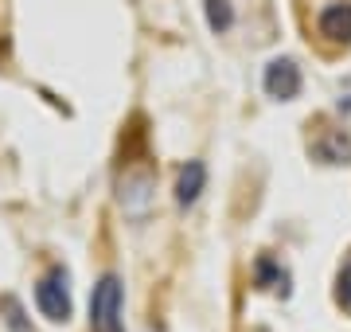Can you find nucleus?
I'll list each match as a JSON object with an SVG mask.
<instances>
[{
  "label": "nucleus",
  "mask_w": 351,
  "mask_h": 332,
  "mask_svg": "<svg viewBox=\"0 0 351 332\" xmlns=\"http://www.w3.org/2000/svg\"><path fill=\"white\" fill-rule=\"evenodd\" d=\"M90 332H125L121 329V281L106 274L90 294Z\"/></svg>",
  "instance_id": "1"
},
{
  "label": "nucleus",
  "mask_w": 351,
  "mask_h": 332,
  "mask_svg": "<svg viewBox=\"0 0 351 332\" xmlns=\"http://www.w3.org/2000/svg\"><path fill=\"white\" fill-rule=\"evenodd\" d=\"M36 305L39 313L47 320H55V324H63V320H71V289H66V270H51L47 278L36 285Z\"/></svg>",
  "instance_id": "2"
},
{
  "label": "nucleus",
  "mask_w": 351,
  "mask_h": 332,
  "mask_svg": "<svg viewBox=\"0 0 351 332\" xmlns=\"http://www.w3.org/2000/svg\"><path fill=\"white\" fill-rule=\"evenodd\" d=\"M262 86H265L269 98H277V102H293V98L301 94V67L293 63V59H274V63L265 67Z\"/></svg>",
  "instance_id": "3"
},
{
  "label": "nucleus",
  "mask_w": 351,
  "mask_h": 332,
  "mask_svg": "<svg viewBox=\"0 0 351 332\" xmlns=\"http://www.w3.org/2000/svg\"><path fill=\"white\" fill-rule=\"evenodd\" d=\"M316 27H320V36H324L328 43H336V47H351V0H336V4H328L324 12H320V20H316Z\"/></svg>",
  "instance_id": "4"
},
{
  "label": "nucleus",
  "mask_w": 351,
  "mask_h": 332,
  "mask_svg": "<svg viewBox=\"0 0 351 332\" xmlns=\"http://www.w3.org/2000/svg\"><path fill=\"white\" fill-rule=\"evenodd\" d=\"M203 188H207V165L203 161H188L184 172H180V180H176V204L191 207L203 195Z\"/></svg>",
  "instance_id": "5"
},
{
  "label": "nucleus",
  "mask_w": 351,
  "mask_h": 332,
  "mask_svg": "<svg viewBox=\"0 0 351 332\" xmlns=\"http://www.w3.org/2000/svg\"><path fill=\"white\" fill-rule=\"evenodd\" d=\"M313 156L324 161V165H348L351 161V141L343 133H324V137L313 145Z\"/></svg>",
  "instance_id": "6"
},
{
  "label": "nucleus",
  "mask_w": 351,
  "mask_h": 332,
  "mask_svg": "<svg viewBox=\"0 0 351 332\" xmlns=\"http://www.w3.org/2000/svg\"><path fill=\"white\" fill-rule=\"evenodd\" d=\"M254 281H258L262 289H277L281 297L289 294V274H285V270H277L269 258H262V262L254 266Z\"/></svg>",
  "instance_id": "7"
},
{
  "label": "nucleus",
  "mask_w": 351,
  "mask_h": 332,
  "mask_svg": "<svg viewBox=\"0 0 351 332\" xmlns=\"http://www.w3.org/2000/svg\"><path fill=\"white\" fill-rule=\"evenodd\" d=\"M207 4V24H211L215 36H223L234 27V8H230V0H203Z\"/></svg>",
  "instance_id": "8"
},
{
  "label": "nucleus",
  "mask_w": 351,
  "mask_h": 332,
  "mask_svg": "<svg viewBox=\"0 0 351 332\" xmlns=\"http://www.w3.org/2000/svg\"><path fill=\"white\" fill-rule=\"evenodd\" d=\"M336 305L343 313H351V262L339 270V278H336Z\"/></svg>",
  "instance_id": "9"
},
{
  "label": "nucleus",
  "mask_w": 351,
  "mask_h": 332,
  "mask_svg": "<svg viewBox=\"0 0 351 332\" xmlns=\"http://www.w3.org/2000/svg\"><path fill=\"white\" fill-rule=\"evenodd\" d=\"M4 309H8V324H12L16 332H27V324H24V320H20V305H16L12 297H8V301H4Z\"/></svg>",
  "instance_id": "10"
},
{
  "label": "nucleus",
  "mask_w": 351,
  "mask_h": 332,
  "mask_svg": "<svg viewBox=\"0 0 351 332\" xmlns=\"http://www.w3.org/2000/svg\"><path fill=\"white\" fill-rule=\"evenodd\" d=\"M339 110H348V114H351V94H348V98H339Z\"/></svg>",
  "instance_id": "11"
}]
</instances>
